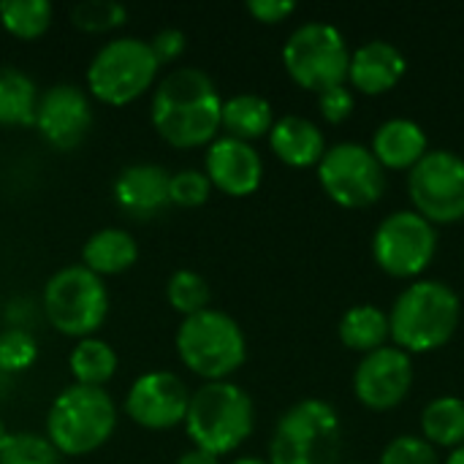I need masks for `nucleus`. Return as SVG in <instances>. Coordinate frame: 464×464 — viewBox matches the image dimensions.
I'll list each match as a JSON object with an SVG mask.
<instances>
[{
	"instance_id": "5701e85b",
	"label": "nucleus",
	"mask_w": 464,
	"mask_h": 464,
	"mask_svg": "<svg viewBox=\"0 0 464 464\" xmlns=\"http://www.w3.org/2000/svg\"><path fill=\"white\" fill-rule=\"evenodd\" d=\"M337 334L348 351L367 356V353L383 348L386 340L392 337L389 315L375 304H356V307L345 310V315L340 318Z\"/></svg>"
},
{
	"instance_id": "cd10ccee",
	"label": "nucleus",
	"mask_w": 464,
	"mask_h": 464,
	"mask_svg": "<svg viewBox=\"0 0 464 464\" xmlns=\"http://www.w3.org/2000/svg\"><path fill=\"white\" fill-rule=\"evenodd\" d=\"M166 299L174 313H179L182 318H190L196 313L209 310L212 291L204 275L193 269H177L166 283Z\"/></svg>"
},
{
	"instance_id": "e433bc0d",
	"label": "nucleus",
	"mask_w": 464,
	"mask_h": 464,
	"mask_svg": "<svg viewBox=\"0 0 464 464\" xmlns=\"http://www.w3.org/2000/svg\"><path fill=\"white\" fill-rule=\"evenodd\" d=\"M174 464H220V457L207 454V451H201V449H190V451H185Z\"/></svg>"
},
{
	"instance_id": "9b49d317",
	"label": "nucleus",
	"mask_w": 464,
	"mask_h": 464,
	"mask_svg": "<svg viewBox=\"0 0 464 464\" xmlns=\"http://www.w3.org/2000/svg\"><path fill=\"white\" fill-rule=\"evenodd\" d=\"M438 253V228L416 209L386 215L372 234L375 264L400 280H416Z\"/></svg>"
},
{
	"instance_id": "0eeeda50",
	"label": "nucleus",
	"mask_w": 464,
	"mask_h": 464,
	"mask_svg": "<svg viewBox=\"0 0 464 464\" xmlns=\"http://www.w3.org/2000/svg\"><path fill=\"white\" fill-rule=\"evenodd\" d=\"M160 63L150 41L122 35L103 44L87 65V92L106 106H128L158 79Z\"/></svg>"
},
{
	"instance_id": "6ab92c4d",
	"label": "nucleus",
	"mask_w": 464,
	"mask_h": 464,
	"mask_svg": "<svg viewBox=\"0 0 464 464\" xmlns=\"http://www.w3.org/2000/svg\"><path fill=\"white\" fill-rule=\"evenodd\" d=\"M370 150L383 169L411 171L430 152V139L416 120L392 117L375 128Z\"/></svg>"
},
{
	"instance_id": "7c9ffc66",
	"label": "nucleus",
	"mask_w": 464,
	"mask_h": 464,
	"mask_svg": "<svg viewBox=\"0 0 464 464\" xmlns=\"http://www.w3.org/2000/svg\"><path fill=\"white\" fill-rule=\"evenodd\" d=\"M71 19L84 33H109L128 22V8L117 0H84L71 11Z\"/></svg>"
},
{
	"instance_id": "ddd939ff",
	"label": "nucleus",
	"mask_w": 464,
	"mask_h": 464,
	"mask_svg": "<svg viewBox=\"0 0 464 464\" xmlns=\"http://www.w3.org/2000/svg\"><path fill=\"white\" fill-rule=\"evenodd\" d=\"M190 389L185 381L169 370H152L133 381L125 397V413L128 419L152 432H163L171 427L185 424L188 405H190Z\"/></svg>"
},
{
	"instance_id": "423d86ee",
	"label": "nucleus",
	"mask_w": 464,
	"mask_h": 464,
	"mask_svg": "<svg viewBox=\"0 0 464 464\" xmlns=\"http://www.w3.org/2000/svg\"><path fill=\"white\" fill-rule=\"evenodd\" d=\"M343 424L337 408L324 400L291 405L275 424L269 464H340Z\"/></svg>"
},
{
	"instance_id": "dca6fc26",
	"label": "nucleus",
	"mask_w": 464,
	"mask_h": 464,
	"mask_svg": "<svg viewBox=\"0 0 464 464\" xmlns=\"http://www.w3.org/2000/svg\"><path fill=\"white\" fill-rule=\"evenodd\" d=\"M204 174L209 177L212 188H218L220 193L242 198L261 188L264 160L250 141L234 136H218L207 147Z\"/></svg>"
},
{
	"instance_id": "72a5a7b5",
	"label": "nucleus",
	"mask_w": 464,
	"mask_h": 464,
	"mask_svg": "<svg viewBox=\"0 0 464 464\" xmlns=\"http://www.w3.org/2000/svg\"><path fill=\"white\" fill-rule=\"evenodd\" d=\"M353 106H356V95L348 84H337V87L318 92V109H321L324 120L332 125L345 122L353 114Z\"/></svg>"
},
{
	"instance_id": "473e14b6",
	"label": "nucleus",
	"mask_w": 464,
	"mask_h": 464,
	"mask_svg": "<svg viewBox=\"0 0 464 464\" xmlns=\"http://www.w3.org/2000/svg\"><path fill=\"white\" fill-rule=\"evenodd\" d=\"M212 193V182L204 171L198 169H182L177 174H171V185H169V198L177 207H201L209 201Z\"/></svg>"
},
{
	"instance_id": "393cba45",
	"label": "nucleus",
	"mask_w": 464,
	"mask_h": 464,
	"mask_svg": "<svg viewBox=\"0 0 464 464\" xmlns=\"http://www.w3.org/2000/svg\"><path fill=\"white\" fill-rule=\"evenodd\" d=\"M38 87L19 68H0V125H35Z\"/></svg>"
},
{
	"instance_id": "c9c22d12",
	"label": "nucleus",
	"mask_w": 464,
	"mask_h": 464,
	"mask_svg": "<svg viewBox=\"0 0 464 464\" xmlns=\"http://www.w3.org/2000/svg\"><path fill=\"white\" fill-rule=\"evenodd\" d=\"M247 11L264 24H280L285 16L296 11V3L294 0H250Z\"/></svg>"
},
{
	"instance_id": "1a4fd4ad",
	"label": "nucleus",
	"mask_w": 464,
	"mask_h": 464,
	"mask_svg": "<svg viewBox=\"0 0 464 464\" xmlns=\"http://www.w3.org/2000/svg\"><path fill=\"white\" fill-rule=\"evenodd\" d=\"M351 54L343 30L324 19L299 24L283 44V65L288 76L313 92L345 84Z\"/></svg>"
},
{
	"instance_id": "2f4dec72",
	"label": "nucleus",
	"mask_w": 464,
	"mask_h": 464,
	"mask_svg": "<svg viewBox=\"0 0 464 464\" xmlns=\"http://www.w3.org/2000/svg\"><path fill=\"white\" fill-rule=\"evenodd\" d=\"M381 464H443L438 449L421 435H400L386 443Z\"/></svg>"
},
{
	"instance_id": "20e7f679",
	"label": "nucleus",
	"mask_w": 464,
	"mask_h": 464,
	"mask_svg": "<svg viewBox=\"0 0 464 464\" xmlns=\"http://www.w3.org/2000/svg\"><path fill=\"white\" fill-rule=\"evenodd\" d=\"M117 430V405L106 389L68 386L46 413V438L63 457H87L109 443Z\"/></svg>"
},
{
	"instance_id": "b1692460",
	"label": "nucleus",
	"mask_w": 464,
	"mask_h": 464,
	"mask_svg": "<svg viewBox=\"0 0 464 464\" xmlns=\"http://www.w3.org/2000/svg\"><path fill=\"white\" fill-rule=\"evenodd\" d=\"M421 438L435 449L464 446V400L435 397L421 411Z\"/></svg>"
},
{
	"instance_id": "f704fd0d",
	"label": "nucleus",
	"mask_w": 464,
	"mask_h": 464,
	"mask_svg": "<svg viewBox=\"0 0 464 464\" xmlns=\"http://www.w3.org/2000/svg\"><path fill=\"white\" fill-rule=\"evenodd\" d=\"M185 44H188V38H185L182 30H177V27H163V30H158V33L152 35L150 49H152L155 60H158L160 65H166V63H174V60L182 57Z\"/></svg>"
},
{
	"instance_id": "4be33fe9",
	"label": "nucleus",
	"mask_w": 464,
	"mask_h": 464,
	"mask_svg": "<svg viewBox=\"0 0 464 464\" xmlns=\"http://www.w3.org/2000/svg\"><path fill=\"white\" fill-rule=\"evenodd\" d=\"M272 125H275V111L264 95L239 92V95H231L223 101L220 130H226V136L253 141V139L269 136Z\"/></svg>"
},
{
	"instance_id": "f8f14e48",
	"label": "nucleus",
	"mask_w": 464,
	"mask_h": 464,
	"mask_svg": "<svg viewBox=\"0 0 464 464\" xmlns=\"http://www.w3.org/2000/svg\"><path fill=\"white\" fill-rule=\"evenodd\" d=\"M408 193L432 226L464 220V158L454 150H430L408 171Z\"/></svg>"
},
{
	"instance_id": "bb28decb",
	"label": "nucleus",
	"mask_w": 464,
	"mask_h": 464,
	"mask_svg": "<svg viewBox=\"0 0 464 464\" xmlns=\"http://www.w3.org/2000/svg\"><path fill=\"white\" fill-rule=\"evenodd\" d=\"M54 19V8L46 0H3L0 24L8 35L22 41L41 38Z\"/></svg>"
},
{
	"instance_id": "39448f33",
	"label": "nucleus",
	"mask_w": 464,
	"mask_h": 464,
	"mask_svg": "<svg viewBox=\"0 0 464 464\" xmlns=\"http://www.w3.org/2000/svg\"><path fill=\"white\" fill-rule=\"evenodd\" d=\"M179 362L207 383L228 381L247 362V337L242 326L223 310H204L182 318L177 337Z\"/></svg>"
},
{
	"instance_id": "ea45409f",
	"label": "nucleus",
	"mask_w": 464,
	"mask_h": 464,
	"mask_svg": "<svg viewBox=\"0 0 464 464\" xmlns=\"http://www.w3.org/2000/svg\"><path fill=\"white\" fill-rule=\"evenodd\" d=\"M8 435H11V432L5 430V424H3V419H0V446L5 443V438H8Z\"/></svg>"
},
{
	"instance_id": "4468645a",
	"label": "nucleus",
	"mask_w": 464,
	"mask_h": 464,
	"mask_svg": "<svg viewBox=\"0 0 464 464\" xmlns=\"http://www.w3.org/2000/svg\"><path fill=\"white\" fill-rule=\"evenodd\" d=\"M413 389V359L397 345L362 356L353 372V394L370 411H392Z\"/></svg>"
},
{
	"instance_id": "c756f323",
	"label": "nucleus",
	"mask_w": 464,
	"mask_h": 464,
	"mask_svg": "<svg viewBox=\"0 0 464 464\" xmlns=\"http://www.w3.org/2000/svg\"><path fill=\"white\" fill-rule=\"evenodd\" d=\"M38 359V343L24 326H8L0 332V372H24Z\"/></svg>"
},
{
	"instance_id": "f257e3e1",
	"label": "nucleus",
	"mask_w": 464,
	"mask_h": 464,
	"mask_svg": "<svg viewBox=\"0 0 464 464\" xmlns=\"http://www.w3.org/2000/svg\"><path fill=\"white\" fill-rule=\"evenodd\" d=\"M223 98L209 73L193 65L169 71L150 103V120L158 136L177 147L193 150L212 144L220 130Z\"/></svg>"
},
{
	"instance_id": "58836bf2",
	"label": "nucleus",
	"mask_w": 464,
	"mask_h": 464,
	"mask_svg": "<svg viewBox=\"0 0 464 464\" xmlns=\"http://www.w3.org/2000/svg\"><path fill=\"white\" fill-rule=\"evenodd\" d=\"M231 464H269V459H258V457H239Z\"/></svg>"
},
{
	"instance_id": "7ed1b4c3",
	"label": "nucleus",
	"mask_w": 464,
	"mask_h": 464,
	"mask_svg": "<svg viewBox=\"0 0 464 464\" xmlns=\"http://www.w3.org/2000/svg\"><path fill=\"white\" fill-rule=\"evenodd\" d=\"M256 427V411L250 394L231 383L215 381L204 383L190 394L185 432L193 449H201L215 457L234 454Z\"/></svg>"
},
{
	"instance_id": "a211bd4d",
	"label": "nucleus",
	"mask_w": 464,
	"mask_h": 464,
	"mask_svg": "<svg viewBox=\"0 0 464 464\" xmlns=\"http://www.w3.org/2000/svg\"><path fill=\"white\" fill-rule=\"evenodd\" d=\"M405 68L408 60L400 52V46L383 38H372L364 41L359 49H353L348 82L364 95H381L389 92L405 76Z\"/></svg>"
},
{
	"instance_id": "c85d7f7f",
	"label": "nucleus",
	"mask_w": 464,
	"mask_h": 464,
	"mask_svg": "<svg viewBox=\"0 0 464 464\" xmlns=\"http://www.w3.org/2000/svg\"><path fill=\"white\" fill-rule=\"evenodd\" d=\"M63 454L38 432H11L0 446V464H60Z\"/></svg>"
},
{
	"instance_id": "a878e982",
	"label": "nucleus",
	"mask_w": 464,
	"mask_h": 464,
	"mask_svg": "<svg viewBox=\"0 0 464 464\" xmlns=\"http://www.w3.org/2000/svg\"><path fill=\"white\" fill-rule=\"evenodd\" d=\"M117 353L106 340L98 337H84L73 345L71 356H68V367L73 375V383L79 386H92V389H103L114 372H117Z\"/></svg>"
},
{
	"instance_id": "9d476101",
	"label": "nucleus",
	"mask_w": 464,
	"mask_h": 464,
	"mask_svg": "<svg viewBox=\"0 0 464 464\" xmlns=\"http://www.w3.org/2000/svg\"><path fill=\"white\" fill-rule=\"evenodd\" d=\"M318 182L334 204L345 209H364L381 201L386 190V169L370 147L337 141L326 147L318 163Z\"/></svg>"
},
{
	"instance_id": "6e6552de",
	"label": "nucleus",
	"mask_w": 464,
	"mask_h": 464,
	"mask_svg": "<svg viewBox=\"0 0 464 464\" xmlns=\"http://www.w3.org/2000/svg\"><path fill=\"white\" fill-rule=\"evenodd\" d=\"M41 310L54 332L76 340L92 337L109 315L106 283L82 264L63 266L46 280Z\"/></svg>"
},
{
	"instance_id": "f3484780",
	"label": "nucleus",
	"mask_w": 464,
	"mask_h": 464,
	"mask_svg": "<svg viewBox=\"0 0 464 464\" xmlns=\"http://www.w3.org/2000/svg\"><path fill=\"white\" fill-rule=\"evenodd\" d=\"M171 174L158 163H133L125 166L114 179V198L120 209L130 218H152L163 207L171 204L169 198Z\"/></svg>"
},
{
	"instance_id": "f03ea898",
	"label": "nucleus",
	"mask_w": 464,
	"mask_h": 464,
	"mask_svg": "<svg viewBox=\"0 0 464 464\" xmlns=\"http://www.w3.org/2000/svg\"><path fill=\"white\" fill-rule=\"evenodd\" d=\"M462 321V299L443 280H413L400 291L389 313V329L405 353H432L443 348Z\"/></svg>"
},
{
	"instance_id": "412c9836",
	"label": "nucleus",
	"mask_w": 464,
	"mask_h": 464,
	"mask_svg": "<svg viewBox=\"0 0 464 464\" xmlns=\"http://www.w3.org/2000/svg\"><path fill=\"white\" fill-rule=\"evenodd\" d=\"M136 261L139 245L125 228H101L82 247V266L101 280L128 272Z\"/></svg>"
},
{
	"instance_id": "2eb2a0df",
	"label": "nucleus",
	"mask_w": 464,
	"mask_h": 464,
	"mask_svg": "<svg viewBox=\"0 0 464 464\" xmlns=\"http://www.w3.org/2000/svg\"><path fill=\"white\" fill-rule=\"evenodd\" d=\"M92 125V106L90 95L71 84L60 82L41 92L38 111H35V130L44 136L46 144H52L60 152L76 150Z\"/></svg>"
},
{
	"instance_id": "4c0bfd02",
	"label": "nucleus",
	"mask_w": 464,
	"mask_h": 464,
	"mask_svg": "<svg viewBox=\"0 0 464 464\" xmlns=\"http://www.w3.org/2000/svg\"><path fill=\"white\" fill-rule=\"evenodd\" d=\"M443 464H464V446L454 449V451H451V457H449Z\"/></svg>"
},
{
	"instance_id": "aec40b11",
	"label": "nucleus",
	"mask_w": 464,
	"mask_h": 464,
	"mask_svg": "<svg viewBox=\"0 0 464 464\" xmlns=\"http://www.w3.org/2000/svg\"><path fill=\"white\" fill-rule=\"evenodd\" d=\"M269 147L283 163L294 169H307V166L321 163L326 152V139H324V130L313 120L302 114H285L275 120L269 130Z\"/></svg>"
}]
</instances>
